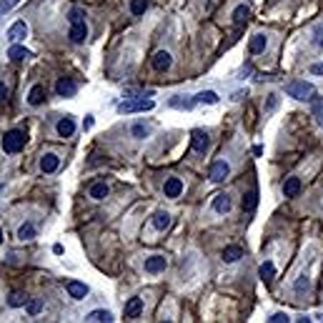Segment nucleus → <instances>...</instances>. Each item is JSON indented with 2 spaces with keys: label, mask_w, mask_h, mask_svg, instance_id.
<instances>
[{
  "label": "nucleus",
  "mask_w": 323,
  "mask_h": 323,
  "mask_svg": "<svg viewBox=\"0 0 323 323\" xmlns=\"http://www.w3.org/2000/svg\"><path fill=\"white\" fill-rule=\"evenodd\" d=\"M25 143H28V135H25V130H8L5 135H3V140H0V148L8 153V155H15V153H20L23 148H25Z\"/></svg>",
  "instance_id": "obj_1"
},
{
  "label": "nucleus",
  "mask_w": 323,
  "mask_h": 323,
  "mask_svg": "<svg viewBox=\"0 0 323 323\" xmlns=\"http://www.w3.org/2000/svg\"><path fill=\"white\" fill-rule=\"evenodd\" d=\"M286 93L291 98H296V100H311V95L316 93V88L311 83H306V80H291L286 85Z\"/></svg>",
  "instance_id": "obj_2"
},
{
  "label": "nucleus",
  "mask_w": 323,
  "mask_h": 323,
  "mask_svg": "<svg viewBox=\"0 0 323 323\" xmlns=\"http://www.w3.org/2000/svg\"><path fill=\"white\" fill-rule=\"evenodd\" d=\"M155 108V103L150 100V98H130V100H123L121 105H118V113H145V111H153Z\"/></svg>",
  "instance_id": "obj_3"
},
{
  "label": "nucleus",
  "mask_w": 323,
  "mask_h": 323,
  "mask_svg": "<svg viewBox=\"0 0 323 323\" xmlns=\"http://www.w3.org/2000/svg\"><path fill=\"white\" fill-rule=\"evenodd\" d=\"M228 173H231L228 160H213L210 168H208V178H210L213 183H223V181L228 178Z\"/></svg>",
  "instance_id": "obj_4"
},
{
  "label": "nucleus",
  "mask_w": 323,
  "mask_h": 323,
  "mask_svg": "<svg viewBox=\"0 0 323 323\" xmlns=\"http://www.w3.org/2000/svg\"><path fill=\"white\" fill-rule=\"evenodd\" d=\"M191 145H193L195 153L205 155V150L210 148V138H208V133H203V130H193V133H191Z\"/></svg>",
  "instance_id": "obj_5"
},
{
  "label": "nucleus",
  "mask_w": 323,
  "mask_h": 323,
  "mask_svg": "<svg viewBox=\"0 0 323 323\" xmlns=\"http://www.w3.org/2000/svg\"><path fill=\"white\" fill-rule=\"evenodd\" d=\"M166 268H168V258L166 256H150V258H145V273H150V276H158Z\"/></svg>",
  "instance_id": "obj_6"
},
{
  "label": "nucleus",
  "mask_w": 323,
  "mask_h": 323,
  "mask_svg": "<svg viewBox=\"0 0 323 323\" xmlns=\"http://www.w3.org/2000/svg\"><path fill=\"white\" fill-rule=\"evenodd\" d=\"M28 38V25H25V20H18V23H13L10 28H8V40L10 43H20V40H25Z\"/></svg>",
  "instance_id": "obj_7"
},
{
  "label": "nucleus",
  "mask_w": 323,
  "mask_h": 323,
  "mask_svg": "<svg viewBox=\"0 0 323 323\" xmlns=\"http://www.w3.org/2000/svg\"><path fill=\"white\" fill-rule=\"evenodd\" d=\"M171 63H173V56H171L168 50H158V53L153 56V61H150L153 70H158V73L168 70V68H171Z\"/></svg>",
  "instance_id": "obj_8"
},
{
  "label": "nucleus",
  "mask_w": 323,
  "mask_h": 323,
  "mask_svg": "<svg viewBox=\"0 0 323 323\" xmlns=\"http://www.w3.org/2000/svg\"><path fill=\"white\" fill-rule=\"evenodd\" d=\"M56 93H58L61 98H70V95L78 93V85H75L70 78H58V83H56Z\"/></svg>",
  "instance_id": "obj_9"
},
{
  "label": "nucleus",
  "mask_w": 323,
  "mask_h": 323,
  "mask_svg": "<svg viewBox=\"0 0 323 323\" xmlns=\"http://www.w3.org/2000/svg\"><path fill=\"white\" fill-rule=\"evenodd\" d=\"M58 168H61V158H58L56 153L40 155V171H43V173H56Z\"/></svg>",
  "instance_id": "obj_10"
},
{
  "label": "nucleus",
  "mask_w": 323,
  "mask_h": 323,
  "mask_svg": "<svg viewBox=\"0 0 323 323\" xmlns=\"http://www.w3.org/2000/svg\"><path fill=\"white\" fill-rule=\"evenodd\" d=\"M65 291H68V296H70V298H75V301H80V298H85V296H88V286H85V283H80V281H68Z\"/></svg>",
  "instance_id": "obj_11"
},
{
  "label": "nucleus",
  "mask_w": 323,
  "mask_h": 323,
  "mask_svg": "<svg viewBox=\"0 0 323 323\" xmlns=\"http://www.w3.org/2000/svg\"><path fill=\"white\" fill-rule=\"evenodd\" d=\"M163 193H166V198H178L183 193V181L181 178H168L163 183Z\"/></svg>",
  "instance_id": "obj_12"
},
{
  "label": "nucleus",
  "mask_w": 323,
  "mask_h": 323,
  "mask_svg": "<svg viewBox=\"0 0 323 323\" xmlns=\"http://www.w3.org/2000/svg\"><path fill=\"white\" fill-rule=\"evenodd\" d=\"M68 38H70L73 43H83V40L88 38V25H85V20H83V23H73Z\"/></svg>",
  "instance_id": "obj_13"
},
{
  "label": "nucleus",
  "mask_w": 323,
  "mask_h": 323,
  "mask_svg": "<svg viewBox=\"0 0 323 323\" xmlns=\"http://www.w3.org/2000/svg\"><path fill=\"white\" fill-rule=\"evenodd\" d=\"M231 208H233V200H231L228 193H221L213 198V210H216V213H228Z\"/></svg>",
  "instance_id": "obj_14"
},
{
  "label": "nucleus",
  "mask_w": 323,
  "mask_h": 323,
  "mask_svg": "<svg viewBox=\"0 0 323 323\" xmlns=\"http://www.w3.org/2000/svg\"><path fill=\"white\" fill-rule=\"evenodd\" d=\"M8 58H10V61H15V63H20V61H28V58H30V50H28L25 45L13 43V45H10V50H8Z\"/></svg>",
  "instance_id": "obj_15"
},
{
  "label": "nucleus",
  "mask_w": 323,
  "mask_h": 323,
  "mask_svg": "<svg viewBox=\"0 0 323 323\" xmlns=\"http://www.w3.org/2000/svg\"><path fill=\"white\" fill-rule=\"evenodd\" d=\"M171 221H173V218H171V213H168V210H158V213L153 216V221H150V223H153V228H155V231H166V228H171Z\"/></svg>",
  "instance_id": "obj_16"
},
{
  "label": "nucleus",
  "mask_w": 323,
  "mask_h": 323,
  "mask_svg": "<svg viewBox=\"0 0 323 323\" xmlns=\"http://www.w3.org/2000/svg\"><path fill=\"white\" fill-rule=\"evenodd\" d=\"M56 130H58V135H61V138H70V135L75 133V121H73L70 116H65V118H61V121H58Z\"/></svg>",
  "instance_id": "obj_17"
},
{
  "label": "nucleus",
  "mask_w": 323,
  "mask_h": 323,
  "mask_svg": "<svg viewBox=\"0 0 323 323\" xmlns=\"http://www.w3.org/2000/svg\"><path fill=\"white\" fill-rule=\"evenodd\" d=\"M301 178H286V183H283V193H286V198H296V195L301 193Z\"/></svg>",
  "instance_id": "obj_18"
},
{
  "label": "nucleus",
  "mask_w": 323,
  "mask_h": 323,
  "mask_svg": "<svg viewBox=\"0 0 323 323\" xmlns=\"http://www.w3.org/2000/svg\"><path fill=\"white\" fill-rule=\"evenodd\" d=\"M85 321H90V323H111L113 321V313H111V311H105V308H98V311H90V313L85 316Z\"/></svg>",
  "instance_id": "obj_19"
},
{
  "label": "nucleus",
  "mask_w": 323,
  "mask_h": 323,
  "mask_svg": "<svg viewBox=\"0 0 323 323\" xmlns=\"http://www.w3.org/2000/svg\"><path fill=\"white\" fill-rule=\"evenodd\" d=\"M140 313H143V301L135 296V298H130L126 303V318H138Z\"/></svg>",
  "instance_id": "obj_20"
},
{
  "label": "nucleus",
  "mask_w": 323,
  "mask_h": 323,
  "mask_svg": "<svg viewBox=\"0 0 323 323\" xmlns=\"http://www.w3.org/2000/svg\"><path fill=\"white\" fill-rule=\"evenodd\" d=\"M258 276H260V281H263V283H271V281L276 278V265H273V260H265V263H260Z\"/></svg>",
  "instance_id": "obj_21"
},
{
  "label": "nucleus",
  "mask_w": 323,
  "mask_h": 323,
  "mask_svg": "<svg viewBox=\"0 0 323 323\" xmlns=\"http://www.w3.org/2000/svg\"><path fill=\"white\" fill-rule=\"evenodd\" d=\"M248 18H251V8H248V5H236V10H233V23H236V25H246Z\"/></svg>",
  "instance_id": "obj_22"
},
{
  "label": "nucleus",
  "mask_w": 323,
  "mask_h": 323,
  "mask_svg": "<svg viewBox=\"0 0 323 323\" xmlns=\"http://www.w3.org/2000/svg\"><path fill=\"white\" fill-rule=\"evenodd\" d=\"M243 258V248L241 246H228L223 248V263H236V260Z\"/></svg>",
  "instance_id": "obj_23"
},
{
  "label": "nucleus",
  "mask_w": 323,
  "mask_h": 323,
  "mask_svg": "<svg viewBox=\"0 0 323 323\" xmlns=\"http://www.w3.org/2000/svg\"><path fill=\"white\" fill-rule=\"evenodd\" d=\"M311 111H313V118L318 121V126L323 128V98L321 95H311Z\"/></svg>",
  "instance_id": "obj_24"
},
{
  "label": "nucleus",
  "mask_w": 323,
  "mask_h": 323,
  "mask_svg": "<svg viewBox=\"0 0 323 323\" xmlns=\"http://www.w3.org/2000/svg\"><path fill=\"white\" fill-rule=\"evenodd\" d=\"M265 45H268V38L258 33V35H253V38H251V43H248V50H251L253 56H258V53H263V50H265Z\"/></svg>",
  "instance_id": "obj_25"
},
{
  "label": "nucleus",
  "mask_w": 323,
  "mask_h": 323,
  "mask_svg": "<svg viewBox=\"0 0 323 323\" xmlns=\"http://www.w3.org/2000/svg\"><path fill=\"white\" fill-rule=\"evenodd\" d=\"M43 100H45V88L43 85H33L30 93H28V103L30 105H40Z\"/></svg>",
  "instance_id": "obj_26"
},
{
  "label": "nucleus",
  "mask_w": 323,
  "mask_h": 323,
  "mask_svg": "<svg viewBox=\"0 0 323 323\" xmlns=\"http://www.w3.org/2000/svg\"><path fill=\"white\" fill-rule=\"evenodd\" d=\"M88 193H90L93 200H103V198L108 195V183H105V181H98V183H93V186H90V191H88Z\"/></svg>",
  "instance_id": "obj_27"
},
{
  "label": "nucleus",
  "mask_w": 323,
  "mask_h": 323,
  "mask_svg": "<svg viewBox=\"0 0 323 323\" xmlns=\"http://www.w3.org/2000/svg\"><path fill=\"white\" fill-rule=\"evenodd\" d=\"M168 105L171 108H183V111H191L195 105V100H188L186 95H173L171 100H168Z\"/></svg>",
  "instance_id": "obj_28"
},
{
  "label": "nucleus",
  "mask_w": 323,
  "mask_h": 323,
  "mask_svg": "<svg viewBox=\"0 0 323 323\" xmlns=\"http://www.w3.org/2000/svg\"><path fill=\"white\" fill-rule=\"evenodd\" d=\"M195 103H205V105H216L218 103V93L216 90H203V93H198L193 98Z\"/></svg>",
  "instance_id": "obj_29"
},
{
  "label": "nucleus",
  "mask_w": 323,
  "mask_h": 323,
  "mask_svg": "<svg viewBox=\"0 0 323 323\" xmlns=\"http://www.w3.org/2000/svg\"><path fill=\"white\" fill-rule=\"evenodd\" d=\"M30 238H35V226L33 223H23L18 228V241H30Z\"/></svg>",
  "instance_id": "obj_30"
},
{
  "label": "nucleus",
  "mask_w": 323,
  "mask_h": 323,
  "mask_svg": "<svg viewBox=\"0 0 323 323\" xmlns=\"http://www.w3.org/2000/svg\"><path fill=\"white\" fill-rule=\"evenodd\" d=\"M25 301H28V298H25L20 291H13V293L8 296V306H10V308H20V306H25Z\"/></svg>",
  "instance_id": "obj_31"
},
{
  "label": "nucleus",
  "mask_w": 323,
  "mask_h": 323,
  "mask_svg": "<svg viewBox=\"0 0 323 323\" xmlns=\"http://www.w3.org/2000/svg\"><path fill=\"white\" fill-rule=\"evenodd\" d=\"M308 286H311L308 273H301V276L296 278V283H293V291H296V293H303V291H308Z\"/></svg>",
  "instance_id": "obj_32"
},
{
  "label": "nucleus",
  "mask_w": 323,
  "mask_h": 323,
  "mask_svg": "<svg viewBox=\"0 0 323 323\" xmlns=\"http://www.w3.org/2000/svg\"><path fill=\"white\" fill-rule=\"evenodd\" d=\"M68 20H70V25H73V23H83V20H85V10H83V8H73V10L68 13Z\"/></svg>",
  "instance_id": "obj_33"
},
{
  "label": "nucleus",
  "mask_w": 323,
  "mask_h": 323,
  "mask_svg": "<svg viewBox=\"0 0 323 323\" xmlns=\"http://www.w3.org/2000/svg\"><path fill=\"white\" fill-rule=\"evenodd\" d=\"M25 311H28L30 316H38V313L43 311V301H40V298H33V301H28V306H25Z\"/></svg>",
  "instance_id": "obj_34"
},
{
  "label": "nucleus",
  "mask_w": 323,
  "mask_h": 323,
  "mask_svg": "<svg viewBox=\"0 0 323 323\" xmlns=\"http://www.w3.org/2000/svg\"><path fill=\"white\" fill-rule=\"evenodd\" d=\"M148 8V0H130V13L133 15H143Z\"/></svg>",
  "instance_id": "obj_35"
},
{
  "label": "nucleus",
  "mask_w": 323,
  "mask_h": 323,
  "mask_svg": "<svg viewBox=\"0 0 323 323\" xmlns=\"http://www.w3.org/2000/svg\"><path fill=\"white\" fill-rule=\"evenodd\" d=\"M130 133H133L135 138H145V135L150 133V128H148V126H143V123H135V126L130 128Z\"/></svg>",
  "instance_id": "obj_36"
},
{
  "label": "nucleus",
  "mask_w": 323,
  "mask_h": 323,
  "mask_svg": "<svg viewBox=\"0 0 323 323\" xmlns=\"http://www.w3.org/2000/svg\"><path fill=\"white\" fill-rule=\"evenodd\" d=\"M256 203H258V193H256V191L248 195V198H243V208H246V210H253Z\"/></svg>",
  "instance_id": "obj_37"
},
{
  "label": "nucleus",
  "mask_w": 323,
  "mask_h": 323,
  "mask_svg": "<svg viewBox=\"0 0 323 323\" xmlns=\"http://www.w3.org/2000/svg\"><path fill=\"white\" fill-rule=\"evenodd\" d=\"M20 0H0V15H5V13H10L15 5H18Z\"/></svg>",
  "instance_id": "obj_38"
},
{
  "label": "nucleus",
  "mask_w": 323,
  "mask_h": 323,
  "mask_svg": "<svg viewBox=\"0 0 323 323\" xmlns=\"http://www.w3.org/2000/svg\"><path fill=\"white\" fill-rule=\"evenodd\" d=\"M268 321H271V323H288V321H291V318H288L286 313H273V316H271Z\"/></svg>",
  "instance_id": "obj_39"
},
{
  "label": "nucleus",
  "mask_w": 323,
  "mask_h": 323,
  "mask_svg": "<svg viewBox=\"0 0 323 323\" xmlns=\"http://www.w3.org/2000/svg\"><path fill=\"white\" fill-rule=\"evenodd\" d=\"M8 95H10V90H8V85L0 80V103H3V100H8Z\"/></svg>",
  "instance_id": "obj_40"
},
{
  "label": "nucleus",
  "mask_w": 323,
  "mask_h": 323,
  "mask_svg": "<svg viewBox=\"0 0 323 323\" xmlns=\"http://www.w3.org/2000/svg\"><path fill=\"white\" fill-rule=\"evenodd\" d=\"M311 73H313V75H323V63L311 65Z\"/></svg>",
  "instance_id": "obj_41"
},
{
  "label": "nucleus",
  "mask_w": 323,
  "mask_h": 323,
  "mask_svg": "<svg viewBox=\"0 0 323 323\" xmlns=\"http://www.w3.org/2000/svg\"><path fill=\"white\" fill-rule=\"evenodd\" d=\"M316 33H318V38H316V45H323V28H318Z\"/></svg>",
  "instance_id": "obj_42"
},
{
  "label": "nucleus",
  "mask_w": 323,
  "mask_h": 323,
  "mask_svg": "<svg viewBox=\"0 0 323 323\" xmlns=\"http://www.w3.org/2000/svg\"><path fill=\"white\" fill-rule=\"evenodd\" d=\"M83 126H85V130H88V128H93V116H88V118H85V123H83Z\"/></svg>",
  "instance_id": "obj_43"
},
{
  "label": "nucleus",
  "mask_w": 323,
  "mask_h": 323,
  "mask_svg": "<svg viewBox=\"0 0 323 323\" xmlns=\"http://www.w3.org/2000/svg\"><path fill=\"white\" fill-rule=\"evenodd\" d=\"M0 243H3V228H0Z\"/></svg>",
  "instance_id": "obj_44"
},
{
  "label": "nucleus",
  "mask_w": 323,
  "mask_h": 323,
  "mask_svg": "<svg viewBox=\"0 0 323 323\" xmlns=\"http://www.w3.org/2000/svg\"><path fill=\"white\" fill-rule=\"evenodd\" d=\"M3 191H5V186H0V193H3Z\"/></svg>",
  "instance_id": "obj_45"
}]
</instances>
